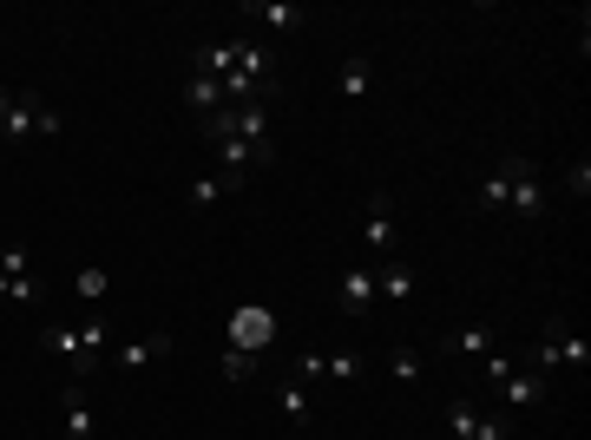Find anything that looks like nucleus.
<instances>
[{"instance_id": "obj_1", "label": "nucleus", "mask_w": 591, "mask_h": 440, "mask_svg": "<svg viewBox=\"0 0 591 440\" xmlns=\"http://www.w3.org/2000/svg\"><path fill=\"white\" fill-rule=\"evenodd\" d=\"M106 342H112L106 316H86L79 329H60V322H53V329H40V349L66 362V381H93V375H99V362H106Z\"/></svg>"}, {"instance_id": "obj_2", "label": "nucleus", "mask_w": 591, "mask_h": 440, "mask_svg": "<svg viewBox=\"0 0 591 440\" xmlns=\"http://www.w3.org/2000/svg\"><path fill=\"white\" fill-rule=\"evenodd\" d=\"M224 349H244V355H270V342H276V309H263V303H244V309H231V322H224Z\"/></svg>"}, {"instance_id": "obj_3", "label": "nucleus", "mask_w": 591, "mask_h": 440, "mask_svg": "<svg viewBox=\"0 0 591 440\" xmlns=\"http://www.w3.org/2000/svg\"><path fill=\"white\" fill-rule=\"evenodd\" d=\"M93 433H99L93 381H66V388H60V440H93Z\"/></svg>"}, {"instance_id": "obj_4", "label": "nucleus", "mask_w": 591, "mask_h": 440, "mask_svg": "<svg viewBox=\"0 0 591 440\" xmlns=\"http://www.w3.org/2000/svg\"><path fill=\"white\" fill-rule=\"evenodd\" d=\"M506 171H513V197H506V210L526 217V224H539V217H545V178H539V164H532V158H506Z\"/></svg>"}, {"instance_id": "obj_5", "label": "nucleus", "mask_w": 591, "mask_h": 440, "mask_svg": "<svg viewBox=\"0 0 591 440\" xmlns=\"http://www.w3.org/2000/svg\"><path fill=\"white\" fill-rule=\"evenodd\" d=\"M218 164L231 171V178H250V171H270L276 164V145L263 138V145H250V138H218Z\"/></svg>"}, {"instance_id": "obj_6", "label": "nucleus", "mask_w": 591, "mask_h": 440, "mask_svg": "<svg viewBox=\"0 0 591 440\" xmlns=\"http://www.w3.org/2000/svg\"><path fill=\"white\" fill-rule=\"evenodd\" d=\"M335 309H342L348 322H368V309H374V270H368V264L342 270V283H335Z\"/></svg>"}, {"instance_id": "obj_7", "label": "nucleus", "mask_w": 591, "mask_h": 440, "mask_svg": "<svg viewBox=\"0 0 591 440\" xmlns=\"http://www.w3.org/2000/svg\"><path fill=\"white\" fill-rule=\"evenodd\" d=\"M500 401H506V414H526V407H545V401H552V381H545V375H532V368L519 362V368H513V375L500 381Z\"/></svg>"}, {"instance_id": "obj_8", "label": "nucleus", "mask_w": 591, "mask_h": 440, "mask_svg": "<svg viewBox=\"0 0 591 440\" xmlns=\"http://www.w3.org/2000/svg\"><path fill=\"white\" fill-rule=\"evenodd\" d=\"M415 290H421V277H415V264H402V257H394L387 270H374V303L402 309V303H415Z\"/></svg>"}, {"instance_id": "obj_9", "label": "nucleus", "mask_w": 591, "mask_h": 440, "mask_svg": "<svg viewBox=\"0 0 591 440\" xmlns=\"http://www.w3.org/2000/svg\"><path fill=\"white\" fill-rule=\"evenodd\" d=\"M361 237H368V250H374V257H387V250H394V197H387V191H374V197H368V224H361Z\"/></svg>"}, {"instance_id": "obj_10", "label": "nucleus", "mask_w": 591, "mask_h": 440, "mask_svg": "<svg viewBox=\"0 0 591 440\" xmlns=\"http://www.w3.org/2000/svg\"><path fill=\"white\" fill-rule=\"evenodd\" d=\"M493 349H500V329H493V322H467V329L447 335V355H460V362H487Z\"/></svg>"}, {"instance_id": "obj_11", "label": "nucleus", "mask_w": 591, "mask_h": 440, "mask_svg": "<svg viewBox=\"0 0 591 440\" xmlns=\"http://www.w3.org/2000/svg\"><path fill=\"white\" fill-rule=\"evenodd\" d=\"M545 335H552V349H558V368H578V375L591 368V342H584L565 316H552V322H545Z\"/></svg>"}, {"instance_id": "obj_12", "label": "nucleus", "mask_w": 591, "mask_h": 440, "mask_svg": "<svg viewBox=\"0 0 591 440\" xmlns=\"http://www.w3.org/2000/svg\"><path fill=\"white\" fill-rule=\"evenodd\" d=\"M171 355V335L158 329V335H138V342H125L112 362H119V375H138V368H151V362H164Z\"/></svg>"}, {"instance_id": "obj_13", "label": "nucleus", "mask_w": 591, "mask_h": 440, "mask_svg": "<svg viewBox=\"0 0 591 440\" xmlns=\"http://www.w3.org/2000/svg\"><path fill=\"white\" fill-rule=\"evenodd\" d=\"M244 14H250V21H263V27H276V34H290V27H303V21H309V8H296V0H250Z\"/></svg>"}, {"instance_id": "obj_14", "label": "nucleus", "mask_w": 591, "mask_h": 440, "mask_svg": "<svg viewBox=\"0 0 591 440\" xmlns=\"http://www.w3.org/2000/svg\"><path fill=\"white\" fill-rule=\"evenodd\" d=\"M368 86H374V66H368V53H348V60H342V73H335V93H342L348 106H361V99H368Z\"/></svg>"}, {"instance_id": "obj_15", "label": "nucleus", "mask_w": 591, "mask_h": 440, "mask_svg": "<svg viewBox=\"0 0 591 440\" xmlns=\"http://www.w3.org/2000/svg\"><path fill=\"white\" fill-rule=\"evenodd\" d=\"M184 106H190L197 119H211V112L224 106V80H211V73H190V80H184Z\"/></svg>"}, {"instance_id": "obj_16", "label": "nucleus", "mask_w": 591, "mask_h": 440, "mask_svg": "<svg viewBox=\"0 0 591 440\" xmlns=\"http://www.w3.org/2000/svg\"><path fill=\"white\" fill-rule=\"evenodd\" d=\"M40 106H47V99H34V93H14V112L0 119V132H8L14 145H21V138H34V119H40Z\"/></svg>"}, {"instance_id": "obj_17", "label": "nucleus", "mask_w": 591, "mask_h": 440, "mask_svg": "<svg viewBox=\"0 0 591 440\" xmlns=\"http://www.w3.org/2000/svg\"><path fill=\"white\" fill-rule=\"evenodd\" d=\"M506 197H513V171H506V158H500L493 178H480V210H487V217H506Z\"/></svg>"}, {"instance_id": "obj_18", "label": "nucleus", "mask_w": 591, "mask_h": 440, "mask_svg": "<svg viewBox=\"0 0 591 440\" xmlns=\"http://www.w3.org/2000/svg\"><path fill=\"white\" fill-rule=\"evenodd\" d=\"M276 414L303 427V420L316 414V401H309V381H276Z\"/></svg>"}, {"instance_id": "obj_19", "label": "nucleus", "mask_w": 591, "mask_h": 440, "mask_svg": "<svg viewBox=\"0 0 591 440\" xmlns=\"http://www.w3.org/2000/svg\"><path fill=\"white\" fill-rule=\"evenodd\" d=\"M197 73L231 80V73H237V40H211V47H197Z\"/></svg>"}, {"instance_id": "obj_20", "label": "nucleus", "mask_w": 591, "mask_h": 440, "mask_svg": "<svg viewBox=\"0 0 591 440\" xmlns=\"http://www.w3.org/2000/svg\"><path fill=\"white\" fill-rule=\"evenodd\" d=\"M381 368H387L394 381H421V349H415V342H394V349L381 355Z\"/></svg>"}, {"instance_id": "obj_21", "label": "nucleus", "mask_w": 591, "mask_h": 440, "mask_svg": "<svg viewBox=\"0 0 591 440\" xmlns=\"http://www.w3.org/2000/svg\"><path fill=\"white\" fill-rule=\"evenodd\" d=\"M441 420H447V433H454V440H473V427H480V407H473L467 394H454V401L441 407Z\"/></svg>"}, {"instance_id": "obj_22", "label": "nucleus", "mask_w": 591, "mask_h": 440, "mask_svg": "<svg viewBox=\"0 0 591 440\" xmlns=\"http://www.w3.org/2000/svg\"><path fill=\"white\" fill-rule=\"evenodd\" d=\"M218 375H224V381H257V375H263V355H244V349H224V355H218Z\"/></svg>"}, {"instance_id": "obj_23", "label": "nucleus", "mask_w": 591, "mask_h": 440, "mask_svg": "<svg viewBox=\"0 0 591 440\" xmlns=\"http://www.w3.org/2000/svg\"><path fill=\"white\" fill-rule=\"evenodd\" d=\"M368 375V362L355 355V349H335V355H322V381H361Z\"/></svg>"}, {"instance_id": "obj_24", "label": "nucleus", "mask_w": 591, "mask_h": 440, "mask_svg": "<svg viewBox=\"0 0 591 440\" xmlns=\"http://www.w3.org/2000/svg\"><path fill=\"white\" fill-rule=\"evenodd\" d=\"M237 184H244V178H231V171H218V178H197V184H190V204H197V210H211V204H218V197H231Z\"/></svg>"}, {"instance_id": "obj_25", "label": "nucleus", "mask_w": 591, "mask_h": 440, "mask_svg": "<svg viewBox=\"0 0 591 440\" xmlns=\"http://www.w3.org/2000/svg\"><path fill=\"white\" fill-rule=\"evenodd\" d=\"M0 303L34 309V303H40V283H34V277H0Z\"/></svg>"}, {"instance_id": "obj_26", "label": "nucleus", "mask_w": 591, "mask_h": 440, "mask_svg": "<svg viewBox=\"0 0 591 440\" xmlns=\"http://www.w3.org/2000/svg\"><path fill=\"white\" fill-rule=\"evenodd\" d=\"M73 290H79V303H93V309H99V303H106V270H99V264H86V270L73 277Z\"/></svg>"}, {"instance_id": "obj_27", "label": "nucleus", "mask_w": 591, "mask_h": 440, "mask_svg": "<svg viewBox=\"0 0 591 440\" xmlns=\"http://www.w3.org/2000/svg\"><path fill=\"white\" fill-rule=\"evenodd\" d=\"M473 440H513V414H506V407H500V414H480Z\"/></svg>"}, {"instance_id": "obj_28", "label": "nucleus", "mask_w": 591, "mask_h": 440, "mask_svg": "<svg viewBox=\"0 0 591 440\" xmlns=\"http://www.w3.org/2000/svg\"><path fill=\"white\" fill-rule=\"evenodd\" d=\"M513 368H519V362H513V355H506V349H493V355H487V362H480V381H493V388H500V381H506V375H513Z\"/></svg>"}, {"instance_id": "obj_29", "label": "nucleus", "mask_w": 591, "mask_h": 440, "mask_svg": "<svg viewBox=\"0 0 591 440\" xmlns=\"http://www.w3.org/2000/svg\"><path fill=\"white\" fill-rule=\"evenodd\" d=\"M0 277H34V250H27V244H14L8 257H0Z\"/></svg>"}, {"instance_id": "obj_30", "label": "nucleus", "mask_w": 591, "mask_h": 440, "mask_svg": "<svg viewBox=\"0 0 591 440\" xmlns=\"http://www.w3.org/2000/svg\"><path fill=\"white\" fill-rule=\"evenodd\" d=\"M565 191H571V197H578V204H584V197H591V158H578V164H571V171H565Z\"/></svg>"}, {"instance_id": "obj_31", "label": "nucleus", "mask_w": 591, "mask_h": 440, "mask_svg": "<svg viewBox=\"0 0 591 440\" xmlns=\"http://www.w3.org/2000/svg\"><path fill=\"white\" fill-rule=\"evenodd\" d=\"M66 132V119L53 112V106H40V119H34V138H60Z\"/></svg>"}, {"instance_id": "obj_32", "label": "nucleus", "mask_w": 591, "mask_h": 440, "mask_svg": "<svg viewBox=\"0 0 591 440\" xmlns=\"http://www.w3.org/2000/svg\"><path fill=\"white\" fill-rule=\"evenodd\" d=\"M8 112H14V93H8V86H0V119H8Z\"/></svg>"}]
</instances>
